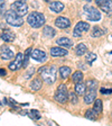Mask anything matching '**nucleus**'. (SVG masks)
Masks as SVG:
<instances>
[{
  "mask_svg": "<svg viewBox=\"0 0 112 126\" xmlns=\"http://www.w3.org/2000/svg\"><path fill=\"white\" fill-rule=\"evenodd\" d=\"M102 34H103V33H102V31L99 28V27L95 26L93 28V32H92V36L93 37H99V36H101Z\"/></svg>",
  "mask_w": 112,
  "mask_h": 126,
  "instance_id": "29",
  "label": "nucleus"
},
{
  "mask_svg": "<svg viewBox=\"0 0 112 126\" xmlns=\"http://www.w3.org/2000/svg\"><path fill=\"white\" fill-rule=\"evenodd\" d=\"M30 56L33 60L37 61V62H45L47 59V55L45 52H43V51L40 50H34L31 51L30 53Z\"/></svg>",
  "mask_w": 112,
  "mask_h": 126,
  "instance_id": "11",
  "label": "nucleus"
},
{
  "mask_svg": "<svg viewBox=\"0 0 112 126\" xmlns=\"http://www.w3.org/2000/svg\"><path fill=\"white\" fill-rule=\"evenodd\" d=\"M5 16H6V20H7V23L9 24L10 26L19 27V26H21V25L24 24L23 17H21V16H19V15H17V14H16L12 9L8 10L7 13L5 14Z\"/></svg>",
  "mask_w": 112,
  "mask_h": 126,
  "instance_id": "3",
  "label": "nucleus"
},
{
  "mask_svg": "<svg viewBox=\"0 0 112 126\" xmlns=\"http://www.w3.org/2000/svg\"><path fill=\"white\" fill-rule=\"evenodd\" d=\"M27 21L30 25L31 27L34 28H39L42 27L45 24V16L40 13H37V11H33L31 14H29Z\"/></svg>",
  "mask_w": 112,
  "mask_h": 126,
  "instance_id": "1",
  "label": "nucleus"
},
{
  "mask_svg": "<svg viewBox=\"0 0 112 126\" xmlns=\"http://www.w3.org/2000/svg\"><path fill=\"white\" fill-rule=\"evenodd\" d=\"M100 91H101V94H111L112 92V89H105V88H102Z\"/></svg>",
  "mask_w": 112,
  "mask_h": 126,
  "instance_id": "32",
  "label": "nucleus"
},
{
  "mask_svg": "<svg viewBox=\"0 0 112 126\" xmlns=\"http://www.w3.org/2000/svg\"><path fill=\"white\" fill-rule=\"evenodd\" d=\"M40 74H42L43 80L48 84H52L56 81V69L54 65L45 66L44 70L40 72Z\"/></svg>",
  "mask_w": 112,
  "mask_h": 126,
  "instance_id": "2",
  "label": "nucleus"
},
{
  "mask_svg": "<svg viewBox=\"0 0 112 126\" xmlns=\"http://www.w3.org/2000/svg\"><path fill=\"white\" fill-rule=\"evenodd\" d=\"M5 0H0V8H1V14L2 15H5Z\"/></svg>",
  "mask_w": 112,
  "mask_h": 126,
  "instance_id": "31",
  "label": "nucleus"
},
{
  "mask_svg": "<svg viewBox=\"0 0 112 126\" xmlns=\"http://www.w3.org/2000/svg\"><path fill=\"white\" fill-rule=\"evenodd\" d=\"M84 13L86 15V18L91 21H98L101 19V13L98 10L97 8L92 7V6L89 5L84 6Z\"/></svg>",
  "mask_w": 112,
  "mask_h": 126,
  "instance_id": "4",
  "label": "nucleus"
},
{
  "mask_svg": "<svg viewBox=\"0 0 112 126\" xmlns=\"http://www.w3.org/2000/svg\"><path fill=\"white\" fill-rule=\"evenodd\" d=\"M86 1H90V2H91V1H92V0H86Z\"/></svg>",
  "mask_w": 112,
  "mask_h": 126,
  "instance_id": "37",
  "label": "nucleus"
},
{
  "mask_svg": "<svg viewBox=\"0 0 112 126\" xmlns=\"http://www.w3.org/2000/svg\"><path fill=\"white\" fill-rule=\"evenodd\" d=\"M6 74H7V72L5 69H0V77H5Z\"/></svg>",
  "mask_w": 112,
  "mask_h": 126,
  "instance_id": "33",
  "label": "nucleus"
},
{
  "mask_svg": "<svg viewBox=\"0 0 112 126\" xmlns=\"http://www.w3.org/2000/svg\"><path fill=\"white\" fill-rule=\"evenodd\" d=\"M16 1H20V2H27V0H16Z\"/></svg>",
  "mask_w": 112,
  "mask_h": 126,
  "instance_id": "35",
  "label": "nucleus"
},
{
  "mask_svg": "<svg viewBox=\"0 0 112 126\" xmlns=\"http://www.w3.org/2000/svg\"><path fill=\"white\" fill-rule=\"evenodd\" d=\"M56 43H57L61 47H65V48L72 47V45H73V42H72L70 38H67V37H61V38H58L57 41H56Z\"/></svg>",
  "mask_w": 112,
  "mask_h": 126,
  "instance_id": "15",
  "label": "nucleus"
},
{
  "mask_svg": "<svg viewBox=\"0 0 112 126\" xmlns=\"http://www.w3.org/2000/svg\"><path fill=\"white\" fill-rule=\"evenodd\" d=\"M46 2H52V0H45Z\"/></svg>",
  "mask_w": 112,
  "mask_h": 126,
  "instance_id": "36",
  "label": "nucleus"
},
{
  "mask_svg": "<svg viewBox=\"0 0 112 126\" xmlns=\"http://www.w3.org/2000/svg\"><path fill=\"white\" fill-rule=\"evenodd\" d=\"M11 9L15 11L17 15L19 16H25L27 15V11H28V6L26 2H20V1H15V2L11 5Z\"/></svg>",
  "mask_w": 112,
  "mask_h": 126,
  "instance_id": "6",
  "label": "nucleus"
},
{
  "mask_svg": "<svg viewBox=\"0 0 112 126\" xmlns=\"http://www.w3.org/2000/svg\"><path fill=\"white\" fill-rule=\"evenodd\" d=\"M85 89H86V84L85 83H83L82 81L76 82V84H75L76 94H78V96H83V94H85Z\"/></svg>",
  "mask_w": 112,
  "mask_h": 126,
  "instance_id": "17",
  "label": "nucleus"
},
{
  "mask_svg": "<svg viewBox=\"0 0 112 126\" xmlns=\"http://www.w3.org/2000/svg\"><path fill=\"white\" fill-rule=\"evenodd\" d=\"M82 79H83V73H82L81 71H76V72L73 73V76H72V80L75 83L78 81H82Z\"/></svg>",
  "mask_w": 112,
  "mask_h": 126,
  "instance_id": "24",
  "label": "nucleus"
},
{
  "mask_svg": "<svg viewBox=\"0 0 112 126\" xmlns=\"http://www.w3.org/2000/svg\"><path fill=\"white\" fill-rule=\"evenodd\" d=\"M60 73H61L62 79H67L68 76L71 74V68H68V66H61Z\"/></svg>",
  "mask_w": 112,
  "mask_h": 126,
  "instance_id": "20",
  "label": "nucleus"
},
{
  "mask_svg": "<svg viewBox=\"0 0 112 126\" xmlns=\"http://www.w3.org/2000/svg\"><path fill=\"white\" fill-rule=\"evenodd\" d=\"M93 109L97 111L98 114H100L102 111V101L100 99H95L94 100V107Z\"/></svg>",
  "mask_w": 112,
  "mask_h": 126,
  "instance_id": "25",
  "label": "nucleus"
},
{
  "mask_svg": "<svg viewBox=\"0 0 112 126\" xmlns=\"http://www.w3.org/2000/svg\"><path fill=\"white\" fill-rule=\"evenodd\" d=\"M34 71H35V69H34V68H31V69H30V71H29V73L27 74V78H29V77H30L31 74L34 73Z\"/></svg>",
  "mask_w": 112,
  "mask_h": 126,
  "instance_id": "34",
  "label": "nucleus"
},
{
  "mask_svg": "<svg viewBox=\"0 0 112 126\" xmlns=\"http://www.w3.org/2000/svg\"><path fill=\"white\" fill-rule=\"evenodd\" d=\"M70 25L71 21L66 17H58L55 20V26H57L58 28H67V27H70Z\"/></svg>",
  "mask_w": 112,
  "mask_h": 126,
  "instance_id": "12",
  "label": "nucleus"
},
{
  "mask_svg": "<svg viewBox=\"0 0 112 126\" xmlns=\"http://www.w3.org/2000/svg\"><path fill=\"white\" fill-rule=\"evenodd\" d=\"M50 55L52 56H65V55H67V51L63 47H52Z\"/></svg>",
  "mask_w": 112,
  "mask_h": 126,
  "instance_id": "13",
  "label": "nucleus"
},
{
  "mask_svg": "<svg viewBox=\"0 0 112 126\" xmlns=\"http://www.w3.org/2000/svg\"><path fill=\"white\" fill-rule=\"evenodd\" d=\"M50 10L54 11V13H61V11L64 9V5L60 1H54V2H50Z\"/></svg>",
  "mask_w": 112,
  "mask_h": 126,
  "instance_id": "18",
  "label": "nucleus"
},
{
  "mask_svg": "<svg viewBox=\"0 0 112 126\" xmlns=\"http://www.w3.org/2000/svg\"><path fill=\"white\" fill-rule=\"evenodd\" d=\"M23 60H24V55L21 54V53H18V54L16 55L15 60H13L12 62H10V64H9V69H10L11 71L18 70V69L23 65Z\"/></svg>",
  "mask_w": 112,
  "mask_h": 126,
  "instance_id": "9",
  "label": "nucleus"
},
{
  "mask_svg": "<svg viewBox=\"0 0 112 126\" xmlns=\"http://www.w3.org/2000/svg\"><path fill=\"white\" fill-rule=\"evenodd\" d=\"M27 115H30V117L33 118V119H39V118H40V114H39V111L38 110H35V109L30 110Z\"/></svg>",
  "mask_w": 112,
  "mask_h": 126,
  "instance_id": "27",
  "label": "nucleus"
},
{
  "mask_svg": "<svg viewBox=\"0 0 112 126\" xmlns=\"http://www.w3.org/2000/svg\"><path fill=\"white\" fill-rule=\"evenodd\" d=\"M68 94H67V90H66V86L65 84H61L57 88L56 92H55L54 99L57 102H60V104H64V102H66Z\"/></svg>",
  "mask_w": 112,
  "mask_h": 126,
  "instance_id": "5",
  "label": "nucleus"
},
{
  "mask_svg": "<svg viewBox=\"0 0 112 126\" xmlns=\"http://www.w3.org/2000/svg\"><path fill=\"white\" fill-rule=\"evenodd\" d=\"M68 98H70L72 104H76V102H77V97H76V94H74V92H71V94H68Z\"/></svg>",
  "mask_w": 112,
  "mask_h": 126,
  "instance_id": "30",
  "label": "nucleus"
},
{
  "mask_svg": "<svg viewBox=\"0 0 112 126\" xmlns=\"http://www.w3.org/2000/svg\"><path fill=\"white\" fill-rule=\"evenodd\" d=\"M86 86H87V88L91 89V90H97L98 82L95 81V80H89V81L86 82Z\"/></svg>",
  "mask_w": 112,
  "mask_h": 126,
  "instance_id": "26",
  "label": "nucleus"
},
{
  "mask_svg": "<svg viewBox=\"0 0 112 126\" xmlns=\"http://www.w3.org/2000/svg\"><path fill=\"white\" fill-rule=\"evenodd\" d=\"M42 80H39V79H34L33 80V82L30 83V88L31 90H34V91H37V90H39L40 88H42Z\"/></svg>",
  "mask_w": 112,
  "mask_h": 126,
  "instance_id": "21",
  "label": "nucleus"
},
{
  "mask_svg": "<svg viewBox=\"0 0 112 126\" xmlns=\"http://www.w3.org/2000/svg\"><path fill=\"white\" fill-rule=\"evenodd\" d=\"M86 51H87V47H86V45L83 44V43H80L75 48V53L77 55H83L84 53H86Z\"/></svg>",
  "mask_w": 112,
  "mask_h": 126,
  "instance_id": "22",
  "label": "nucleus"
},
{
  "mask_svg": "<svg viewBox=\"0 0 112 126\" xmlns=\"http://www.w3.org/2000/svg\"><path fill=\"white\" fill-rule=\"evenodd\" d=\"M98 115H99V114H98L94 109H89L85 113V117L87 118V119H91V121H95L98 118Z\"/></svg>",
  "mask_w": 112,
  "mask_h": 126,
  "instance_id": "23",
  "label": "nucleus"
},
{
  "mask_svg": "<svg viewBox=\"0 0 112 126\" xmlns=\"http://www.w3.org/2000/svg\"><path fill=\"white\" fill-rule=\"evenodd\" d=\"M95 97H97V90H91L89 89V92L85 94V97H84V101L85 104H92V102L95 100Z\"/></svg>",
  "mask_w": 112,
  "mask_h": 126,
  "instance_id": "16",
  "label": "nucleus"
},
{
  "mask_svg": "<svg viewBox=\"0 0 112 126\" xmlns=\"http://www.w3.org/2000/svg\"><path fill=\"white\" fill-rule=\"evenodd\" d=\"M94 60H97V54H94V53H89V54L86 55V62L89 63V64H92Z\"/></svg>",
  "mask_w": 112,
  "mask_h": 126,
  "instance_id": "28",
  "label": "nucleus"
},
{
  "mask_svg": "<svg viewBox=\"0 0 112 126\" xmlns=\"http://www.w3.org/2000/svg\"><path fill=\"white\" fill-rule=\"evenodd\" d=\"M95 2L104 13L109 14L112 11V0H97Z\"/></svg>",
  "mask_w": 112,
  "mask_h": 126,
  "instance_id": "10",
  "label": "nucleus"
},
{
  "mask_svg": "<svg viewBox=\"0 0 112 126\" xmlns=\"http://www.w3.org/2000/svg\"><path fill=\"white\" fill-rule=\"evenodd\" d=\"M1 39L7 43L12 42L13 39H15V34H13L12 32L9 31V29H5L2 32V34H1Z\"/></svg>",
  "mask_w": 112,
  "mask_h": 126,
  "instance_id": "14",
  "label": "nucleus"
},
{
  "mask_svg": "<svg viewBox=\"0 0 112 126\" xmlns=\"http://www.w3.org/2000/svg\"><path fill=\"white\" fill-rule=\"evenodd\" d=\"M15 53L9 48V46L7 45H2L0 47V58L3 59V60H11L13 58Z\"/></svg>",
  "mask_w": 112,
  "mask_h": 126,
  "instance_id": "8",
  "label": "nucleus"
},
{
  "mask_svg": "<svg viewBox=\"0 0 112 126\" xmlns=\"http://www.w3.org/2000/svg\"><path fill=\"white\" fill-rule=\"evenodd\" d=\"M89 29H90V25L87 23H85V21H78L73 31V35L75 37H80V36H82L83 33L87 32Z\"/></svg>",
  "mask_w": 112,
  "mask_h": 126,
  "instance_id": "7",
  "label": "nucleus"
},
{
  "mask_svg": "<svg viewBox=\"0 0 112 126\" xmlns=\"http://www.w3.org/2000/svg\"><path fill=\"white\" fill-rule=\"evenodd\" d=\"M43 34L45 35L46 37H54L55 34H56V32H55V29L53 28V27L50 26H45L44 29H43Z\"/></svg>",
  "mask_w": 112,
  "mask_h": 126,
  "instance_id": "19",
  "label": "nucleus"
}]
</instances>
